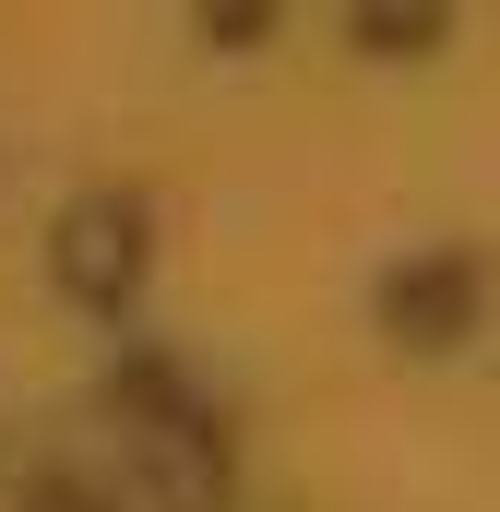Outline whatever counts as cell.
<instances>
[{"label": "cell", "mask_w": 500, "mask_h": 512, "mask_svg": "<svg viewBox=\"0 0 500 512\" xmlns=\"http://www.w3.org/2000/svg\"><path fill=\"white\" fill-rule=\"evenodd\" d=\"M131 227H143L131 203H84V215L60 227V274H72L84 298H120V286H131V262H143V239H131Z\"/></svg>", "instance_id": "1"}]
</instances>
